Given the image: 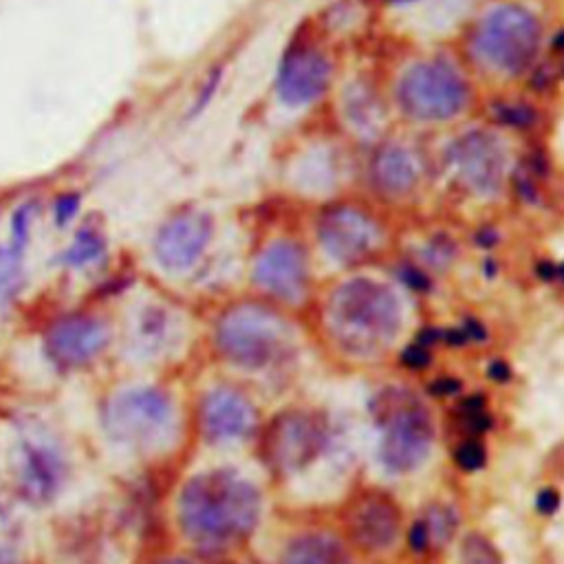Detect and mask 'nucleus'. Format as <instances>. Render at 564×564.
<instances>
[{"instance_id":"nucleus-1","label":"nucleus","mask_w":564,"mask_h":564,"mask_svg":"<svg viewBox=\"0 0 564 564\" xmlns=\"http://www.w3.org/2000/svg\"><path fill=\"white\" fill-rule=\"evenodd\" d=\"M95 430L110 456L150 469V463L176 443L181 430L176 394L150 375L121 379L101 392Z\"/></svg>"},{"instance_id":"nucleus-2","label":"nucleus","mask_w":564,"mask_h":564,"mask_svg":"<svg viewBox=\"0 0 564 564\" xmlns=\"http://www.w3.org/2000/svg\"><path fill=\"white\" fill-rule=\"evenodd\" d=\"M172 518L192 549L218 555L251 535L260 518V494L236 469H203L178 485Z\"/></svg>"},{"instance_id":"nucleus-3","label":"nucleus","mask_w":564,"mask_h":564,"mask_svg":"<svg viewBox=\"0 0 564 564\" xmlns=\"http://www.w3.org/2000/svg\"><path fill=\"white\" fill-rule=\"evenodd\" d=\"M7 427V494L22 509H53L75 480L70 441L40 410H15Z\"/></svg>"},{"instance_id":"nucleus-4","label":"nucleus","mask_w":564,"mask_h":564,"mask_svg":"<svg viewBox=\"0 0 564 564\" xmlns=\"http://www.w3.org/2000/svg\"><path fill=\"white\" fill-rule=\"evenodd\" d=\"M117 341L112 324L95 311L68 308L46 319L37 335V352L55 377H82L95 370Z\"/></svg>"},{"instance_id":"nucleus-5","label":"nucleus","mask_w":564,"mask_h":564,"mask_svg":"<svg viewBox=\"0 0 564 564\" xmlns=\"http://www.w3.org/2000/svg\"><path fill=\"white\" fill-rule=\"evenodd\" d=\"M286 344L282 319L258 304H234L214 326V348L231 366L258 370L273 364Z\"/></svg>"},{"instance_id":"nucleus-6","label":"nucleus","mask_w":564,"mask_h":564,"mask_svg":"<svg viewBox=\"0 0 564 564\" xmlns=\"http://www.w3.org/2000/svg\"><path fill=\"white\" fill-rule=\"evenodd\" d=\"M330 317L346 344L368 348L390 339L399 328V304L386 286L352 280L333 295Z\"/></svg>"},{"instance_id":"nucleus-7","label":"nucleus","mask_w":564,"mask_h":564,"mask_svg":"<svg viewBox=\"0 0 564 564\" xmlns=\"http://www.w3.org/2000/svg\"><path fill=\"white\" fill-rule=\"evenodd\" d=\"M379 421L383 425L381 460L392 471L414 469L430 452L432 421L425 408L405 392H388L381 397Z\"/></svg>"},{"instance_id":"nucleus-8","label":"nucleus","mask_w":564,"mask_h":564,"mask_svg":"<svg viewBox=\"0 0 564 564\" xmlns=\"http://www.w3.org/2000/svg\"><path fill=\"white\" fill-rule=\"evenodd\" d=\"M178 339V315L176 311L159 297L137 300L119 335L121 355L134 368L150 370V366L161 364L170 357Z\"/></svg>"},{"instance_id":"nucleus-9","label":"nucleus","mask_w":564,"mask_h":564,"mask_svg":"<svg viewBox=\"0 0 564 564\" xmlns=\"http://www.w3.org/2000/svg\"><path fill=\"white\" fill-rule=\"evenodd\" d=\"M474 42L485 62L500 70L518 73L533 59L540 29L527 11L518 7H500L480 22Z\"/></svg>"},{"instance_id":"nucleus-10","label":"nucleus","mask_w":564,"mask_h":564,"mask_svg":"<svg viewBox=\"0 0 564 564\" xmlns=\"http://www.w3.org/2000/svg\"><path fill=\"white\" fill-rule=\"evenodd\" d=\"M214 236V220L203 209H181L170 214L154 231L150 251L154 264L178 275L194 269L205 256Z\"/></svg>"},{"instance_id":"nucleus-11","label":"nucleus","mask_w":564,"mask_h":564,"mask_svg":"<svg viewBox=\"0 0 564 564\" xmlns=\"http://www.w3.org/2000/svg\"><path fill=\"white\" fill-rule=\"evenodd\" d=\"M403 106L421 119L452 117L463 108L465 86L458 75L443 64H421L401 84Z\"/></svg>"},{"instance_id":"nucleus-12","label":"nucleus","mask_w":564,"mask_h":564,"mask_svg":"<svg viewBox=\"0 0 564 564\" xmlns=\"http://www.w3.org/2000/svg\"><path fill=\"white\" fill-rule=\"evenodd\" d=\"M322 421L306 412L280 414L267 430L264 456L278 471H293L311 463L324 447Z\"/></svg>"},{"instance_id":"nucleus-13","label":"nucleus","mask_w":564,"mask_h":564,"mask_svg":"<svg viewBox=\"0 0 564 564\" xmlns=\"http://www.w3.org/2000/svg\"><path fill=\"white\" fill-rule=\"evenodd\" d=\"M256 419L251 401L231 386H214L196 403V427L209 445L247 438L256 427Z\"/></svg>"},{"instance_id":"nucleus-14","label":"nucleus","mask_w":564,"mask_h":564,"mask_svg":"<svg viewBox=\"0 0 564 564\" xmlns=\"http://www.w3.org/2000/svg\"><path fill=\"white\" fill-rule=\"evenodd\" d=\"M346 524L352 542L366 551L388 549L401 524L399 507L381 491L361 494L346 513Z\"/></svg>"},{"instance_id":"nucleus-15","label":"nucleus","mask_w":564,"mask_h":564,"mask_svg":"<svg viewBox=\"0 0 564 564\" xmlns=\"http://www.w3.org/2000/svg\"><path fill=\"white\" fill-rule=\"evenodd\" d=\"M159 522V491L150 476V469H139V474L121 491L115 511L112 527L137 542H150L156 533Z\"/></svg>"},{"instance_id":"nucleus-16","label":"nucleus","mask_w":564,"mask_h":564,"mask_svg":"<svg viewBox=\"0 0 564 564\" xmlns=\"http://www.w3.org/2000/svg\"><path fill=\"white\" fill-rule=\"evenodd\" d=\"M253 280L267 293L284 300L302 295L306 286V260L300 247L278 240L269 245L253 267Z\"/></svg>"},{"instance_id":"nucleus-17","label":"nucleus","mask_w":564,"mask_h":564,"mask_svg":"<svg viewBox=\"0 0 564 564\" xmlns=\"http://www.w3.org/2000/svg\"><path fill=\"white\" fill-rule=\"evenodd\" d=\"M328 62L311 46H295L284 57L278 75V93L289 104L315 99L328 84Z\"/></svg>"},{"instance_id":"nucleus-18","label":"nucleus","mask_w":564,"mask_h":564,"mask_svg":"<svg viewBox=\"0 0 564 564\" xmlns=\"http://www.w3.org/2000/svg\"><path fill=\"white\" fill-rule=\"evenodd\" d=\"M324 249L339 260H352L372 249L375 225L355 209H337L324 216L319 225Z\"/></svg>"},{"instance_id":"nucleus-19","label":"nucleus","mask_w":564,"mask_h":564,"mask_svg":"<svg viewBox=\"0 0 564 564\" xmlns=\"http://www.w3.org/2000/svg\"><path fill=\"white\" fill-rule=\"evenodd\" d=\"M452 163L456 165L458 176H463L465 183L480 189L491 187L500 170L498 150L485 137H469L460 141L452 156Z\"/></svg>"},{"instance_id":"nucleus-20","label":"nucleus","mask_w":564,"mask_h":564,"mask_svg":"<svg viewBox=\"0 0 564 564\" xmlns=\"http://www.w3.org/2000/svg\"><path fill=\"white\" fill-rule=\"evenodd\" d=\"M108 260V238L95 225H82L73 231L66 247L55 256V267L86 273L99 269Z\"/></svg>"},{"instance_id":"nucleus-21","label":"nucleus","mask_w":564,"mask_h":564,"mask_svg":"<svg viewBox=\"0 0 564 564\" xmlns=\"http://www.w3.org/2000/svg\"><path fill=\"white\" fill-rule=\"evenodd\" d=\"M280 564H352V560L337 538L313 533L289 544Z\"/></svg>"},{"instance_id":"nucleus-22","label":"nucleus","mask_w":564,"mask_h":564,"mask_svg":"<svg viewBox=\"0 0 564 564\" xmlns=\"http://www.w3.org/2000/svg\"><path fill=\"white\" fill-rule=\"evenodd\" d=\"M26 289V251L0 245V311H9L20 302Z\"/></svg>"},{"instance_id":"nucleus-23","label":"nucleus","mask_w":564,"mask_h":564,"mask_svg":"<svg viewBox=\"0 0 564 564\" xmlns=\"http://www.w3.org/2000/svg\"><path fill=\"white\" fill-rule=\"evenodd\" d=\"M375 172L379 185L392 194L405 192L414 183V165L410 161V154L399 148L386 150L379 156Z\"/></svg>"},{"instance_id":"nucleus-24","label":"nucleus","mask_w":564,"mask_h":564,"mask_svg":"<svg viewBox=\"0 0 564 564\" xmlns=\"http://www.w3.org/2000/svg\"><path fill=\"white\" fill-rule=\"evenodd\" d=\"M37 218V205L33 200H26L18 205L9 220V238L7 245L29 251L31 238H33V223Z\"/></svg>"},{"instance_id":"nucleus-25","label":"nucleus","mask_w":564,"mask_h":564,"mask_svg":"<svg viewBox=\"0 0 564 564\" xmlns=\"http://www.w3.org/2000/svg\"><path fill=\"white\" fill-rule=\"evenodd\" d=\"M423 524H425V531H427V538H430V544H445L454 529H456V516L449 507H443V505H432L423 518Z\"/></svg>"},{"instance_id":"nucleus-26","label":"nucleus","mask_w":564,"mask_h":564,"mask_svg":"<svg viewBox=\"0 0 564 564\" xmlns=\"http://www.w3.org/2000/svg\"><path fill=\"white\" fill-rule=\"evenodd\" d=\"M460 562L463 564H502V557L485 535L469 533L460 544Z\"/></svg>"},{"instance_id":"nucleus-27","label":"nucleus","mask_w":564,"mask_h":564,"mask_svg":"<svg viewBox=\"0 0 564 564\" xmlns=\"http://www.w3.org/2000/svg\"><path fill=\"white\" fill-rule=\"evenodd\" d=\"M458 423L474 434L489 430L491 416L485 412V399L480 394L467 397L465 401L458 403Z\"/></svg>"},{"instance_id":"nucleus-28","label":"nucleus","mask_w":564,"mask_h":564,"mask_svg":"<svg viewBox=\"0 0 564 564\" xmlns=\"http://www.w3.org/2000/svg\"><path fill=\"white\" fill-rule=\"evenodd\" d=\"M82 209V194L79 192H59L51 203V220L53 225L64 231L75 223Z\"/></svg>"},{"instance_id":"nucleus-29","label":"nucleus","mask_w":564,"mask_h":564,"mask_svg":"<svg viewBox=\"0 0 564 564\" xmlns=\"http://www.w3.org/2000/svg\"><path fill=\"white\" fill-rule=\"evenodd\" d=\"M487 452L478 441H465L456 447L454 452V460L458 463V467H463L465 471H474L480 469L485 465Z\"/></svg>"},{"instance_id":"nucleus-30","label":"nucleus","mask_w":564,"mask_h":564,"mask_svg":"<svg viewBox=\"0 0 564 564\" xmlns=\"http://www.w3.org/2000/svg\"><path fill=\"white\" fill-rule=\"evenodd\" d=\"M220 68H214V73H209L207 75V79L203 82V86H200V90L196 93V99H194V104H192V115H198L209 101H212V97H214V93H216V86L220 84Z\"/></svg>"},{"instance_id":"nucleus-31","label":"nucleus","mask_w":564,"mask_h":564,"mask_svg":"<svg viewBox=\"0 0 564 564\" xmlns=\"http://www.w3.org/2000/svg\"><path fill=\"white\" fill-rule=\"evenodd\" d=\"M401 361H403L408 368H412V370H421V368L430 366L432 357H430V352H427L425 346H408V348L403 350V355H401Z\"/></svg>"},{"instance_id":"nucleus-32","label":"nucleus","mask_w":564,"mask_h":564,"mask_svg":"<svg viewBox=\"0 0 564 564\" xmlns=\"http://www.w3.org/2000/svg\"><path fill=\"white\" fill-rule=\"evenodd\" d=\"M0 564H31V562L18 542L2 540L0 542Z\"/></svg>"},{"instance_id":"nucleus-33","label":"nucleus","mask_w":564,"mask_h":564,"mask_svg":"<svg viewBox=\"0 0 564 564\" xmlns=\"http://www.w3.org/2000/svg\"><path fill=\"white\" fill-rule=\"evenodd\" d=\"M143 564H198L196 560L183 555V553H167V551H161V553H154V555H148Z\"/></svg>"},{"instance_id":"nucleus-34","label":"nucleus","mask_w":564,"mask_h":564,"mask_svg":"<svg viewBox=\"0 0 564 564\" xmlns=\"http://www.w3.org/2000/svg\"><path fill=\"white\" fill-rule=\"evenodd\" d=\"M535 507H538V511H542V513H553V511H557V507H560V496H557V491L555 489H542L540 494H538V498H535Z\"/></svg>"},{"instance_id":"nucleus-35","label":"nucleus","mask_w":564,"mask_h":564,"mask_svg":"<svg viewBox=\"0 0 564 564\" xmlns=\"http://www.w3.org/2000/svg\"><path fill=\"white\" fill-rule=\"evenodd\" d=\"M410 546L414 551H425L430 546V538H427V531H425V524L423 520L414 522V527L410 529Z\"/></svg>"},{"instance_id":"nucleus-36","label":"nucleus","mask_w":564,"mask_h":564,"mask_svg":"<svg viewBox=\"0 0 564 564\" xmlns=\"http://www.w3.org/2000/svg\"><path fill=\"white\" fill-rule=\"evenodd\" d=\"M460 388V383L456 381V379H449V377H441V379H436L434 383H430V390L434 392V394H452V392H456Z\"/></svg>"},{"instance_id":"nucleus-37","label":"nucleus","mask_w":564,"mask_h":564,"mask_svg":"<svg viewBox=\"0 0 564 564\" xmlns=\"http://www.w3.org/2000/svg\"><path fill=\"white\" fill-rule=\"evenodd\" d=\"M509 375H511V372H509V366L502 364V361H494V364L489 366V377L496 379V381H507Z\"/></svg>"},{"instance_id":"nucleus-38","label":"nucleus","mask_w":564,"mask_h":564,"mask_svg":"<svg viewBox=\"0 0 564 564\" xmlns=\"http://www.w3.org/2000/svg\"><path fill=\"white\" fill-rule=\"evenodd\" d=\"M386 2H392V4H401V2H410V0H386Z\"/></svg>"},{"instance_id":"nucleus-39","label":"nucleus","mask_w":564,"mask_h":564,"mask_svg":"<svg viewBox=\"0 0 564 564\" xmlns=\"http://www.w3.org/2000/svg\"><path fill=\"white\" fill-rule=\"evenodd\" d=\"M560 275H562V278H564V264H562V267H560Z\"/></svg>"}]
</instances>
